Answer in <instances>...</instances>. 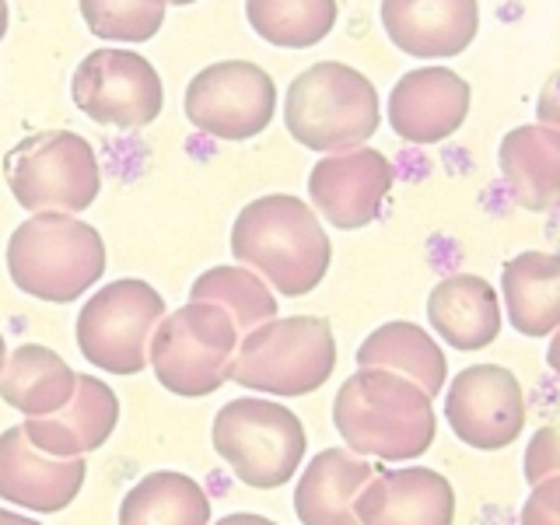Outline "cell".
I'll return each instance as SVG.
<instances>
[{"label": "cell", "mask_w": 560, "mask_h": 525, "mask_svg": "<svg viewBox=\"0 0 560 525\" xmlns=\"http://www.w3.org/2000/svg\"><path fill=\"white\" fill-rule=\"evenodd\" d=\"M232 256L284 298H302L323 284L332 245L315 210L302 197L270 192L238 210L232 224Z\"/></svg>", "instance_id": "6da1fadb"}, {"label": "cell", "mask_w": 560, "mask_h": 525, "mask_svg": "<svg viewBox=\"0 0 560 525\" xmlns=\"http://www.w3.org/2000/svg\"><path fill=\"white\" fill-rule=\"evenodd\" d=\"M332 428L364 459L407 463L431 448L438 420L431 396L410 378L385 368H358L332 399Z\"/></svg>", "instance_id": "7a4b0ae2"}, {"label": "cell", "mask_w": 560, "mask_h": 525, "mask_svg": "<svg viewBox=\"0 0 560 525\" xmlns=\"http://www.w3.org/2000/svg\"><path fill=\"white\" fill-rule=\"evenodd\" d=\"M8 273L18 291L70 305L102 280L105 242L92 224L70 214H35L8 238Z\"/></svg>", "instance_id": "3957f363"}, {"label": "cell", "mask_w": 560, "mask_h": 525, "mask_svg": "<svg viewBox=\"0 0 560 525\" xmlns=\"http://www.w3.org/2000/svg\"><path fill=\"white\" fill-rule=\"evenodd\" d=\"M378 92L358 67L323 60L288 84L284 127L308 151L361 148L378 130Z\"/></svg>", "instance_id": "277c9868"}, {"label": "cell", "mask_w": 560, "mask_h": 525, "mask_svg": "<svg viewBox=\"0 0 560 525\" xmlns=\"http://www.w3.org/2000/svg\"><path fill=\"white\" fill-rule=\"evenodd\" d=\"M337 368V337L319 315H288L249 329L235 347L232 382L270 396H308Z\"/></svg>", "instance_id": "5b68a950"}, {"label": "cell", "mask_w": 560, "mask_h": 525, "mask_svg": "<svg viewBox=\"0 0 560 525\" xmlns=\"http://www.w3.org/2000/svg\"><path fill=\"white\" fill-rule=\"evenodd\" d=\"M238 329L221 305L189 302L154 326L148 364L168 393L197 399L218 393L232 378Z\"/></svg>", "instance_id": "8992f818"}, {"label": "cell", "mask_w": 560, "mask_h": 525, "mask_svg": "<svg viewBox=\"0 0 560 525\" xmlns=\"http://www.w3.org/2000/svg\"><path fill=\"white\" fill-rule=\"evenodd\" d=\"M4 179L32 214H81L102 189L95 148L74 130L32 133L4 154Z\"/></svg>", "instance_id": "52a82bcc"}, {"label": "cell", "mask_w": 560, "mask_h": 525, "mask_svg": "<svg viewBox=\"0 0 560 525\" xmlns=\"http://www.w3.org/2000/svg\"><path fill=\"white\" fill-rule=\"evenodd\" d=\"M214 452L245 487H284L305 459L308 438L302 420L277 399L242 396L224 402L214 417Z\"/></svg>", "instance_id": "ba28073f"}, {"label": "cell", "mask_w": 560, "mask_h": 525, "mask_svg": "<svg viewBox=\"0 0 560 525\" xmlns=\"http://www.w3.org/2000/svg\"><path fill=\"white\" fill-rule=\"evenodd\" d=\"M162 319L165 298L148 280H113L78 312V350L102 372L137 375L148 368V340Z\"/></svg>", "instance_id": "9c48e42d"}, {"label": "cell", "mask_w": 560, "mask_h": 525, "mask_svg": "<svg viewBox=\"0 0 560 525\" xmlns=\"http://www.w3.org/2000/svg\"><path fill=\"white\" fill-rule=\"evenodd\" d=\"M70 95L88 119L119 130L151 127L165 109V88L151 60L116 46L88 52L74 70Z\"/></svg>", "instance_id": "30bf717a"}, {"label": "cell", "mask_w": 560, "mask_h": 525, "mask_svg": "<svg viewBox=\"0 0 560 525\" xmlns=\"http://www.w3.org/2000/svg\"><path fill=\"white\" fill-rule=\"evenodd\" d=\"M186 119L207 137L253 140L273 122L277 84L253 60H221L186 84Z\"/></svg>", "instance_id": "8fae6325"}, {"label": "cell", "mask_w": 560, "mask_h": 525, "mask_svg": "<svg viewBox=\"0 0 560 525\" xmlns=\"http://www.w3.org/2000/svg\"><path fill=\"white\" fill-rule=\"evenodd\" d=\"M445 417L452 434L477 452L508 448L525 428V396L504 364H469L448 382Z\"/></svg>", "instance_id": "7c38bea8"}, {"label": "cell", "mask_w": 560, "mask_h": 525, "mask_svg": "<svg viewBox=\"0 0 560 525\" xmlns=\"http://www.w3.org/2000/svg\"><path fill=\"white\" fill-rule=\"evenodd\" d=\"M393 165L375 148L332 151L308 172V200L340 232L372 224L393 192Z\"/></svg>", "instance_id": "4fadbf2b"}, {"label": "cell", "mask_w": 560, "mask_h": 525, "mask_svg": "<svg viewBox=\"0 0 560 525\" xmlns=\"http://www.w3.org/2000/svg\"><path fill=\"white\" fill-rule=\"evenodd\" d=\"M469 84L448 67L407 70L389 92V127L407 144H442L469 116Z\"/></svg>", "instance_id": "5bb4252c"}, {"label": "cell", "mask_w": 560, "mask_h": 525, "mask_svg": "<svg viewBox=\"0 0 560 525\" xmlns=\"http://www.w3.org/2000/svg\"><path fill=\"white\" fill-rule=\"evenodd\" d=\"M84 477V455L78 459L46 455L28 442L22 428L0 434V501L39 515H57L67 504H74Z\"/></svg>", "instance_id": "9a60e30c"}, {"label": "cell", "mask_w": 560, "mask_h": 525, "mask_svg": "<svg viewBox=\"0 0 560 525\" xmlns=\"http://www.w3.org/2000/svg\"><path fill=\"white\" fill-rule=\"evenodd\" d=\"M382 28L399 52L417 60H448L480 32L477 0H382Z\"/></svg>", "instance_id": "2e32d148"}, {"label": "cell", "mask_w": 560, "mask_h": 525, "mask_svg": "<svg viewBox=\"0 0 560 525\" xmlns=\"http://www.w3.org/2000/svg\"><path fill=\"white\" fill-rule=\"evenodd\" d=\"M354 515L361 525H452L455 490L424 466L385 469L358 490Z\"/></svg>", "instance_id": "e0dca14e"}, {"label": "cell", "mask_w": 560, "mask_h": 525, "mask_svg": "<svg viewBox=\"0 0 560 525\" xmlns=\"http://www.w3.org/2000/svg\"><path fill=\"white\" fill-rule=\"evenodd\" d=\"M119 424V396L113 385H105L95 375H78L74 393L63 402L57 413L46 417H28L22 431L28 442L57 459H78L102 448L113 438Z\"/></svg>", "instance_id": "ac0fdd59"}, {"label": "cell", "mask_w": 560, "mask_h": 525, "mask_svg": "<svg viewBox=\"0 0 560 525\" xmlns=\"http://www.w3.org/2000/svg\"><path fill=\"white\" fill-rule=\"evenodd\" d=\"M428 323L455 350H483L501 337L498 291L477 273L438 280L428 294Z\"/></svg>", "instance_id": "d6986e66"}, {"label": "cell", "mask_w": 560, "mask_h": 525, "mask_svg": "<svg viewBox=\"0 0 560 525\" xmlns=\"http://www.w3.org/2000/svg\"><path fill=\"white\" fill-rule=\"evenodd\" d=\"M375 477L372 463L350 448H323L294 487V515L302 525H361L358 490Z\"/></svg>", "instance_id": "ffe728a7"}, {"label": "cell", "mask_w": 560, "mask_h": 525, "mask_svg": "<svg viewBox=\"0 0 560 525\" xmlns=\"http://www.w3.org/2000/svg\"><path fill=\"white\" fill-rule=\"evenodd\" d=\"M501 179L525 210H553L560 197V130L542 122L508 130L498 148Z\"/></svg>", "instance_id": "44dd1931"}, {"label": "cell", "mask_w": 560, "mask_h": 525, "mask_svg": "<svg viewBox=\"0 0 560 525\" xmlns=\"http://www.w3.org/2000/svg\"><path fill=\"white\" fill-rule=\"evenodd\" d=\"M508 323L529 340H542L560 326V259L553 253H518L501 267Z\"/></svg>", "instance_id": "7402d4cb"}, {"label": "cell", "mask_w": 560, "mask_h": 525, "mask_svg": "<svg viewBox=\"0 0 560 525\" xmlns=\"http://www.w3.org/2000/svg\"><path fill=\"white\" fill-rule=\"evenodd\" d=\"M358 364L361 368H385L402 378H410L420 385V393H428L431 399L445 389L448 378V361L442 354V347L428 337V329H420L417 323H385L372 329L358 347Z\"/></svg>", "instance_id": "603a6c76"}, {"label": "cell", "mask_w": 560, "mask_h": 525, "mask_svg": "<svg viewBox=\"0 0 560 525\" xmlns=\"http://www.w3.org/2000/svg\"><path fill=\"white\" fill-rule=\"evenodd\" d=\"M74 368L43 343H22L0 368V399L25 417L57 413L74 393Z\"/></svg>", "instance_id": "cb8c5ba5"}, {"label": "cell", "mask_w": 560, "mask_h": 525, "mask_svg": "<svg viewBox=\"0 0 560 525\" xmlns=\"http://www.w3.org/2000/svg\"><path fill=\"white\" fill-rule=\"evenodd\" d=\"M210 498L207 490L175 469L148 472L127 490L119 504V525H207Z\"/></svg>", "instance_id": "d4e9b609"}, {"label": "cell", "mask_w": 560, "mask_h": 525, "mask_svg": "<svg viewBox=\"0 0 560 525\" xmlns=\"http://www.w3.org/2000/svg\"><path fill=\"white\" fill-rule=\"evenodd\" d=\"M245 18L262 43L308 49L337 28V0H245Z\"/></svg>", "instance_id": "484cf974"}, {"label": "cell", "mask_w": 560, "mask_h": 525, "mask_svg": "<svg viewBox=\"0 0 560 525\" xmlns=\"http://www.w3.org/2000/svg\"><path fill=\"white\" fill-rule=\"evenodd\" d=\"M189 302L221 305L238 332H249L277 319V298L262 280L245 267H210L189 288Z\"/></svg>", "instance_id": "4316f807"}, {"label": "cell", "mask_w": 560, "mask_h": 525, "mask_svg": "<svg viewBox=\"0 0 560 525\" xmlns=\"http://www.w3.org/2000/svg\"><path fill=\"white\" fill-rule=\"evenodd\" d=\"M84 25L109 43H148L165 25L168 0H78Z\"/></svg>", "instance_id": "83f0119b"}, {"label": "cell", "mask_w": 560, "mask_h": 525, "mask_svg": "<svg viewBox=\"0 0 560 525\" xmlns=\"http://www.w3.org/2000/svg\"><path fill=\"white\" fill-rule=\"evenodd\" d=\"M553 477H560V434L557 428H542L529 442V452H525V480L536 487Z\"/></svg>", "instance_id": "f1b7e54d"}, {"label": "cell", "mask_w": 560, "mask_h": 525, "mask_svg": "<svg viewBox=\"0 0 560 525\" xmlns=\"http://www.w3.org/2000/svg\"><path fill=\"white\" fill-rule=\"evenodd\" d=\"M518 525H560V477L533 487L529 501L522 508Z\"/></svg>", "instance_id": "f546056e"}, {"label": "cell", "mask_w": 560, "mask_h": 525, "mask_svg": "<svg viewBox=\"0 0 560 525\" xmlns=\"http://www.w3.org/2000/svg\"><path fill=\"white\" fill-rule=\"evenodd\" d=\"M214 525H280V522H273V518H267V515L235 512V515H224V518H221V522H214Z\"/></svg>", "instance_id": "4dcf8cb0"}, {"label": "cell", "mask_w": 560, "mask_h": 525, "mask_svg": "<svg viewBox=\"0 0 560 525\" xmlns=\"http://www.w3.org/2000/svg\"><path fill=\"white\" fill-rule=\"evenodd\" d=\"M0 525H39V522H32L28 515H18V512H8V508H0Z\"/></svg>", "instance_id": "1f68e13d"}, {"label": "cell", "mask_w": 560, "mask_h": 525, "mask_svg": "<svg viewBox=\"0 0 560 525\" xmlns=\"http://www.w3.org/2000/svg\"><path fill=\"white\" fill-rule=\"evenodd\" d=\"M8 35V0H0V39Z\"/></svg>", "instance_id": "d6a6232c"}, {"label": "cell", "mask_w": 560, "mask_h": 525, "mask_svg": "<svg viewBox=\"0 0 560 525\" xmlns=\"http://www.w3.org/2000/svg\"><path fill=\"white\" fill-rule=\"evenodd\" d=\"M8 361V343H4V332H0V368H4Z\"/></svg>", "instance_id": "836d02e7"}, {"label": "cell", "mask_w": 560, "mask_h": 525, "mask_svg": "<svg viewBox=\"0 0 560 525\" xmlns=\"http://www.w3.org/2000/svg\"><path fill=\"white\" fill-rule=\"evenodd\" d=\"M168 4H175V8H186V4H197V0H168Z\"/></svg>", "instance_id": "e575fe53"}]
</instances>
